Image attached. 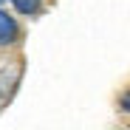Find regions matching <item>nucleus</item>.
Wrapping results in <instances>:
<instances>
[{
    "label": "nucleus",
    "instance_id": "obj_1",
    "mask_svg": "<svg viewBox=\"0 0 130 130\" xmlns=\"http://www.w3.org/2000/svg\"><path fill=\"white\" fill-rule=\"evenodd\" d=\"M14 40H17V23L11 14L0 9V45H11Z\"/></svg>",
    "mask_w": 130,
    "mask_h": 130
},
{
    "label": "nucleus",
    "instance_id": "obj_2",
    "mask_svg": "<svg viewBox=\"0 0 130 130\" xmlns=\"http://www.w3.org/2000/svg\"><path fill=\"white\" fill-rule=\"evenodd\" d=\"M11 3H14V9L20 14H37L40 6H42V0H11Z\"/></svg>",
    "mask_w": 130,
    "mask_h": 130
},
{
    "label": "nucleus",
    "instance_id": "obj_3",
    "mask_svg": "<svg viewBox=\"0 0 130 130\" xmlns=\"http://www.w3.org/2000/svg\"><path fill=\"white\" fill-rule=\"evenodd\" d=\"M122 110H124V113H130V91L122 96Z\"/></svg>",
    "mask_w": 130,
    "mask_h": 130
},
{
    "label": "nucleus",
    "instance_id": "obj_4",
    "mask_svg": "<svg viewBox=\"0 0 130 130\" xmlns=\"http://www.w3.org/2000/svg\"><path fill=\"white\" fill-rule=\"evenodd\" d=\"M0 3H3V0H0Z\"/></svg>",
    "mask_w": 130,
    "mask_h": 130
}]
</instances>
